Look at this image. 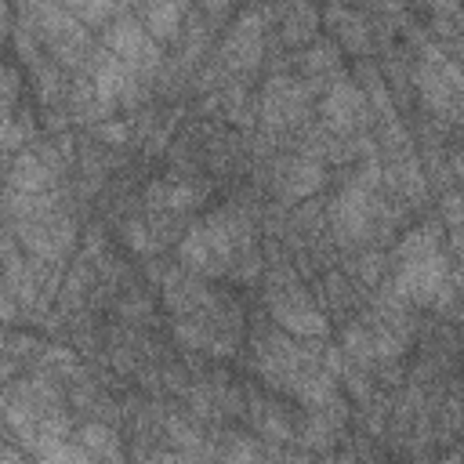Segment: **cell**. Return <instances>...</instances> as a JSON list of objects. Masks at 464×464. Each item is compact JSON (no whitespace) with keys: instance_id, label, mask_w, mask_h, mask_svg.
Here are the masks:
<instances>
[{"instance_id":"3957f363","label":"cell","mask_w":464,"mask_h":464,"mask_svg":"<svg viewBox=\"0 0 464 464\" xmlns=\"http://www.w3.org/2000/svg\"><path fill=\"white\" fill-rule=\"evenodd\" d=\"M272 312H276V319H279L286 330H294V334H301V337L326 334L323 312H319L301 290H283V294H276V297H272Z\"/></svg>"},{"instance_id":"8992f818","label":"cell","mask_w":464,"mask_h":464,"mask_svg":"<svg viewBox=\"0 0 464 464\" xmlns=\"http://www.w3.org/2000/svg\"><path fill=\"white\" fill-rule=\"evenodd\" d=\"M178 14H181V7H174V4L145 7V18H149V25H152L156 33H170V29L178 25Z\"/></svg>"},{"instance_id":"6da1fadb","label":"cell","mask_w":464,"mask_h":464,"mask_svg":"<svg viewBox=\"0 0 464 464\" xmlns=\"http://www.w3.org/2000/svg\"><path fill=\"white\" fill-rule=\"evenodd\" d=\"M442 283H446L442 257L435 254V246L424 232H413L402 243V286H406V294L420 297V301H435Z\"/></svg>"},{"instance_id":"5b68a950","label":"cell","mask_w":464,"mask_h":464,"mask_svg":"<svg viewBox=\"0 0 464 464\" xmlns=\"http://www.w3.org/2000/svg\"><path fill=\"white\" fill-rule=\"evenodd\" d=\"M40 464H91V457L80 446L51 439V442H40Z\"/></svg>"},{"instance_id":"7a4b0ae2","label":"cell","mask_w":464,"mask_h":464,"mask_svg":"<svg viewBox=\"0 0 464 464\" xmlns=\"http://www.w3.org/2000/svg\"><path fill=\"white\" fill-rule=\"evenodd\" d=\"M232 250H236L232 228L225 225L221 214H214V218L199 221V225L188 232V239H185V246H181V257H185L192 268L221 272V268L232 261Z\"/></svg>"},{"instance_id":"277c9868","label":"cell","mask_w":464,"mask_h":464,"mask_svg":"<svg viewBox=\"0 0 464 464\" xmlns=\"http://www.w3.org/2000/svg\"><path fill=\"white\" fill-rule=\"evenodd\" d=\"M326 112H330V120H334V123H341V127L355 123V116L362 112L359 91H355L352 83H337V91L326 98Z\"/></svg>"}]
</instances>
